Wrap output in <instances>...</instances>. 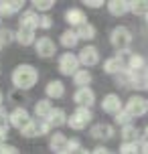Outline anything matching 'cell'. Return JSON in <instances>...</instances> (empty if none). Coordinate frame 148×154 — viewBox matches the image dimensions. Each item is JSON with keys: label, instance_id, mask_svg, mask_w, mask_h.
I'll list each match as a JSON object with an SVG mask.
<instances>
[{"label": "cell", "instance_id": "f1b7e54d", "mask_svg": "<svg viewBox=\"0 0 148 154\" xmlns=\"http://www.w3.org/2000/svg\"><path fill=\"white\" fill-rule=\"evenodd\" d=\"M130 10H132L134 14H140V12H144V14H146V12H148V2H146V0L130 2Z\"/></svg>", "mask_w": 148, "mask_h": 154}, {"label": "cell", "instance_id": "7bdbcfd3", "mask_svg": "<svg viewBox=\"0 0 148 154\" xmlns=\"http://www.w3.org/2000/svg\"><path fill=\"white\" fill-rule=\"evenodd\" d=\"M0 108H2V91H0Z\"/></svg>", "mask_w": 148, "mask_h": 154}, {"label": "cell", "instance_id": "cb8c5ba5", "mask_svg": "<svg viewBox=\"0 0 148 154\" xmlns=\"http://www.w3.org/2000/svg\"><path fill=\"white\" fill-rule=\"evenodd\" d=\"M89 81H91V73H89L87 69H79L77 73L73 75V83L79 85V87H87Z\"/></svg>", "mask_w": 148, "mask_h": 154}, {"label": "cell", "instance_id": "2e32d148", "mask_svg": "<svg viewBox=\"0 0 148 154\" xmlns=\"http://www.w3.org/2000/svg\"><path fill=\"white\" fill-rule=\"evenodd\" d=\"M65 20L73 26H81V24L85 23V14H83V10H79V8H69L67 12H65Z\"/></svg>", "mask_w": 148, "mask_h": 154}, {"label": "cell", "instance_id": "9c48e42d", "mask_svg": "<svg viewBox=\"0 0 148 154\" xmlns=\"http://www.w3.org/2000/svg\"><path fill=\"white\" fill-rule=\"evenodd\" d=\"M8 122H10V126H14V128H18V130H23L26 124H31V116H29V112L24 108H16L12 114L8 116Z\"/></svg>", "mask_w": 148, "mask_h": 154}, {"label": "cell", "instance_id": "6da1fadb", "mask_svg": "<svg viewBox=\"0 0 148 154\" xmlns=\"http://www.w3.org/2000/svg\"><path fill=\"white\" fill-rule=\"evenodd\" d=\"M39 81V71L35 69L32 65H18L14 71H12V83L18 89H31L32 85Z\"/></svg>", "mask_w": 148, "mask_h": 154}, {"label": "cell", "instance_id": "b9f144b4", "mask_svg": "<svg viewBox=\"0 0 148 154\" xmlns=\"http://www.w3.org/2000/svg\"><path fill=\"white\" fill-rule=\"evenodd\" d=\"M75 154H91V152H87V150H83V148H79V150H77Z\"/></svg>", "mask_w": 148, "mask_h": 154}, {"label": "cell", "instance_id": "5bb4252c", "mask_svg": "<svg viewBox=\"0 0 148 154\" xmlns=\"http://www.w3.org/2000/svg\"><path fill=\"white\" fill-rule=\"evenodd\" d=\"M122 69H124V61H122L120 55H118V57H109V59L103 61V71L109 73V75H116V73H120Z\"/></svg>", "mask_w": 148, "mask_h": 154}, {"label": "cell", "instance_id": "8fae6325", "mask_svg": "<svg viewBox=\"0 0 148 154\" xmlns=\"http://www.w3.org/2000/svg\"><path fill=\"white\" fill-rule=\"evenodd\" d=\"M101 109H103L106 114L116 116L118 112H122V101H120V97H118L116 93H108V95L103 97V101H101Z\"/></svg>", "mask_w": 148, "mask_h": 154}, {"label": "cell", "instance_id": "277c9868", "mask_svg": "<svg viewBox=\"0 0 148 154\" xmlns=\"http://www.w3.org/2000/svg\"><path fill=\"white\" fill-rule=\"evenodd\" d=\"M126 112L130 118H140L148 112V100L140 97V95H132L130 100L126 101Z\"/></svg>", "mask_w": 148, "mask_h": 154}, {"label": "cell", "instance_id": "7a4b0ae2", "mask_svg": "<svg viewBox=\"0 0 148 154\" xmlns=\"http://www.w3.org/2000/svg\"><path fill=\"white\" fill-rule=\"evenodd\" d=\"M109 41H112V45L116 47L118 51L128 53V47L132 45V35H130V31L126 26H116L112 31V35H109Z\"/></svg>", "mask_w": 148, "mask_h": 154}, {"label": "cell", "instance_id": "d6a6232c", "mask_svg": "<svg viewBox=\"0 0 148 154\" xmlns=\"http://www.w3.org/2000/svg\"><path fill=\"white\" fill-rule=\"evenodd\" d=\"M39 26H41V29H51V26H53V20H51V16H47V14L39 16Z\"/></svg>", "mask_w": 148, "mask_h": 154}, {"label": "cell", "instance_id": "8992f818", "mask_svg": "<svg viewBox=\"0 0 148 154\" xmlns=\"http://www.w3.org/2000/svg\"><path fill=\"white\" fill-rule=\"evenodd\" d=\"M73 101L77 103L79 108H91L95 103V93L89 87H79L75 91V95H73Z\"/></svg>", "mask_w": 148, "mask_h": 154}, {"label": "cell", "instance_id": "603a6c76", "mask_svg": "<svg viewBox=\"0 0 148 154\" xmlns=\"http://www.w3.org/2000/svg\"><path fill=\"white\" fill-rule=\"evenodd\" d=\"M138 136H140V132H138L136 126H132V124L122 126V138H124V142H136Z\"/></svg>", "mask_w": 148, "mask_h": 154}, {"label": "cell", "instance_id": "7c38bea8", "mask_svg": "<svg viewBox=\"0 0 148 154\" xmlns=\"http://www.w3.org/2000/svg\"><path fill=\"white\" fill-rule=\"evenodd\" d=\"M89 134H91V138H95V140H109L114 136V128H112L109 124H95Z\"/></svg>", "mask_w": 148, "mask_h": 154}, {"label": "cell", "instance_id": "30bf717a", "mask_svg": "<svg viewBox=\"0 0 148 154\" xmlns=\"http://www.w3.org/2000/svg\"><path fill=\"white\" fill-rule=\"evenodd\" d=\"M130 87L148 91V67H144L140 71H130Z\"/></svg>", "mask_w": 148, "mask_h": 154}, {"label": "cell", "instance_id": "e575fe53", "mask_svg": "<svg viewBox=\"0 0 148 154\" xmlns=\"http://www.w3.org/2000/svg\"><path fill=\"white\" fill-rule=\"evenodd\" d=\"M24 2H20V0H8V8H10V12L14 14V12H18L20 8H23Z\"/></svg>", "mask_w": 148, "mask_h": 154}, {"label": "cell", "instance_id": "ffe728a7", "mask_svg": "<svg viewBox=\"0 0 148 154\" xmlns=\"http://www.w3.org/2000/svg\"><path fill=\"white\" fill-rule=\"evenodd\" d=\"M45 91H47L49 97H63V95H65V85H63L59 79H55V81H49L47 83Z\"/></svg>", "mask_w": 148, "mask_h": 154}, {"label": "cell", "instance_id": "4dcf8cb0", "mask_svg": "<svg viewBox=\"0 0 148 154\" xmlns=\"http://www.w3.org/2000/svg\"><path fill=\"white\" fill-rule=\"evenodd\" d=\"M32 6L37 8V10H51L55 6V0H35Z\"/></svg>", "mask_w": 148, "mask_h": 154}, {"label": "cell", "instance_id": "9a60e30c", "mask_svg": "<svg viewBox=\"0 0 148 154\" xmlns=\"http://www.w3.org/2000/svg\"><path fill=\"white\" fill-rule=\"evenodd\" d=\"M108 10H109V14H114V16H122L130 10V2H126V0H109Z\"/></svg>", "mask_w": 148, "mask_h": 154}, {"label": "cell", "instance_id": "836d02e7", "mask_svg": "<svg viewBox=\"0 0 148 154\" xmlns=\"http://www.w3.org/2000/svg\"><path fill=\"white\" fill-rule=\"evenodd\" d=\"M65 150H67L69 154H75L79 150V140H75V138H73V140H67V148H65Z\"/></svg>", "mask_w": 148, "mask_h": 154}, {"label": "cell", "instance_id": "8d00e7d4", "mask_svg": "<svg viewBox=\"0 0 148 154\" xmlns=\"http://www.w3.org/2000/svg\"><path fill=\"white\" fill-rule=\"evenodd\" d=\"M6 122H8V114H6V109L0 108V128H6Z\"/></svg>", "mask_w": 148, "mask_h": 154}, {"label": "cell", "instance_id": "d590c367", "mask_svg": "<svg viewBox=\"0 0 148 154\" xmlns=\"http://www.w3.org/2000/svg\"><path fill=\"white\" fill-rule=\"evenodd\" d=\"M0 154H18L14 146H8V144H0Z\"/></svg>", "mask_w": 148, "mask_h": 154}, {"label": "cell", "instance_id": "83f0119b", "mask_svg": "<svg viewBox=\"0 0 148 154\" xmlns=\"http://www.w3.org/2000/svg\"><path fill=\"white\" fill-rule=\"evenodd\" d=\"M120 154H140V146L136 142H124L120 146Z\"/></svg>", "mask_w": 148, "mask_h": 154}, {"label": "cell", "instance_id": "4316f807", "mask_svg": "<svg viewBox=\"0 0 148 154\" xmlns=\"http://www.w3.org/2000/svg\"><path fill=\"white\" fill-rule=\"evenodd\" d=\"M128 71H140L144 69V59H142L140 55H130V59H128Z\"/></svg>", "mask_w": 148, "mask_h": 154}, {"label": "cell", "instance_id": "d6986e66", "mask_svg": "<svg viewBox=\"0 0 148 154\" xmlns=\"http://www.w3.org/2000/svg\"><path fill=\"white\" fill-rule=\"evenodd\" d=\"M51 112H53V106H51L49 100H39L37 103H35V114H37L39 120H47Z\"/></svg>", "mask_w": 148, "mask_h": 154}, {"label": "cell", "instance_id": "4fadbf2b", "mask_svg": "<svg viewBox=\"0 0 148 154\" xmlns=\"http://www.w3.org/2000/svg\"><path fill=\"white\" fill-rule=\"evenodd\" d=\"M20 29H29V31L39 29V14L32 12V10L23 12V16H20Z\"/></svg>", "mask_w": 148, "mask_h": 154}, {"label": "cell", "instance_id": "7402d4cb", "mask_svg": "<svg viewBox=\"0 0 148 154\" xmlns=\"http://www.w3.org/2000/svg\"><path fill=\"white\" fill-rule=\"evenodd\" d=\"M77 38H85V41H91V38H95V29L94 24L89 23H83L81 26H77Z\"/></svg>", "mask_w": 148, "mask_h": 154}, {"label": "cell", "instance_id": "e0dca14e", "mask_svg": "<svg viewBox=\"0 0 148 154\" xmlns=\"http://www.w3.org/2000/svg\"><path fill=\"white\" fill-rule=\"evenodd\" d=\"M45 122H47L51 128H53V126L57 128V126H63V124H67V116H65V112H63L61 108H57V109L53 108V112L49 114V118L45 120Z\"/></svg>", "mask_w": 148, "mask_h": 154}, {"label": "cell", "instance_id": "44dd1931", "mask_svg": "<svg viewBox=\"0 0 148 154\" xmlns=\"http://www.w3.org/2000/svg\"><path fill=\"white\" fill-rule=\"evenodd\" d=\"M16 41L20 43V45L29 47L35 43V31H29V29H18V32H16Z\"/></svg>", "mask_w": 148, "mask_h": 154}, {"label": "cell", "instance_id": "bcb514c9", "mask_svg": "<svg viewBox=\"0 0 148 154\" xmlns=\"http://www.w3.org/2000/svg\"><path fill=\"white\" fill-rule=\"evenodd\" d=\"M0 49H2V45H0Z\"/></svg>", "mask_w": 148, "mask_h": 154}, {"label": "cell", "instance_id": "484cf974", "mask_svg": "<svg viewBox=\"0 0 148 154\" xmlns=\"http://www.w3.org/2000/svg\"><path fill=\"white\" fill-rule=\"evenodd\" d=\"M20 134H23L24 138H35V136H39V122L31 120V124H26L23 130H20Z\"/></svg>", "mask_w": 148, "mask_h": 154}, {"label": "cell", "instance_id": "52a82bcc", "mask_svg": "<svg viewBox=\"0 0 148 154\" xmlns=\"http://www.w3.org/2000/svg\"><path fill=\"white\" fill-rule=\"evenodd\" d=\"M35 49H37V55L43 57V59H49V57H53L57 53V47H55V43L49 37H43L39 41H35Z\"/></svg>", "mask_w": 148, "mask_h": 154}, {"label": "cell", "instance_id": "ee69618b", "mask_svg": "<svg viewBox=\"0 0 148 154\" xmlns=\"http://www.w3.org/2000/svg\"><path fill=\"white\" fill-rule=\"evenodd\" d=\"M57 154H69V152H67V150H63V152H57Z\"/></svg>", "mask_w": 148, "mask_h": 154}, {"label": "cell", "instance_id": "1f68e13d", "mask_svg": "<svg viewBox=\"0 0 148 154\" xmlns=\"http://www.w3.org/2000/svg\"><path fill=\"white\" fill-rule=\"evenodd\" d=\"M130 120H132V118L128 116V112H126V109H122V112H118V114H116V122L122 124V126H128V124H130Z\"/></svg>", "mask_w": 148, "mask_h": 154}, {"label": "cell", "instance_id": "74e56055", "mask_svg": "<svg viewBox=\"0 0 148 154\" xmlns=\"http://www.w3.org/2000/svg\"><path fill=\"white\" fill-rule=\"evenodd\" d=\"M83 4H87L89 8H100V6H103V0H85Z\"/></svg>", "mask_w": 148, "mask_h": 154}, {"label": "cell", "instance_id": "5b68a950", "mask_svg": "<svg viewBox=\"0 0 148 154\" xmlns=\"http://www.w3.org/2000/svg\"><path fill=\"white\" fill-rule=\"evenodd\" d=\"M59 71L63 75H75L79 71V59L73 53H63L59 57Z\"/></svg>", "mask_w": 148, "mask_h": 154}, {"label": "cell", "instance_id": "ac0fdd59", "mask_svg": "<svg viewBox=\"0 0 148 154\" xmlns=\"http://www.w3.org/2000/svg\"><path fill=\"white\" fill-rule=\"evenodd\" d=\"M49 146H51V150H53L55 154L63 152V150L67 148V138L63 136L61 132H55L53 136H51V140H49Z\"/></svg>", "mask_w": 148, "mask_h": 154}, {"label": "cell", "instance_id": "60d3db41", "mask_svg": "<svg viewBox=\"0 0 148 154\" xmlns=\"http://www.w3.org/2000/svg\"><path fill=\"white\" fill-rule=\"evenodd\" d=\"M6 136H8V128H0V144H4Z\"/></svg>", "mask_w": 148, "mask_h": 154}, {"label": "cell", "instance_id": "f546056e", "mask_svg": "<svg viewBox=\"0 0 148 154\" xmlns=\"http://www.w3.org/2000/svg\"><path fill=\"white\" fill-rule=\"evenodd\" d=\"M16 38V32H12L10 29H2L0 31V45H8Z\"/></svg>", "mask_w": 148, "mask_h": 154}, {"label": "cell", "instance_id": "ba28073f", "mask_svg": "<svg viewBox=\"0 0 148 154\" xmlns=\"http://www.w3.org/2000/svg\"><path fill=\"white\" fill-rule=\"evenodd\" d=\"M79 63H83V65H87V67H94V65H97L100 63V51L95 49V47L87 45L83 47L81 51H79Z\"/></svg>", "mask_w": 148, "mask_h": 154}, {"label": "cell", "instance_id": "ab89813d", "mask_svg": "<svg viewBox=\"0 0 148 154\" xmlns=\"http://www.w3.org/2000/svg\"><path fill=\"white\" fill-rule=\"evenodd\" d=\"M91 154H114V152H112V150H108V148H103V146H100V148H95Z\"/></svg>", "mask_w": 148, "mask_h": 154}, {"label": "cell", "instance_id": "d4e9b609", "mask_svg": "<svg viewBox=\"0 0 148 154\" xmlns=\"http://www.w3.org/2000/svg\"><path fill=\"white\" fill-rule=\"evenodd\" d=\"M77 41L79 38H77V32L75 31H65L61 35V45L67 47V49H73V47L77 45Z\"/></svg>", "mask_w": 148, "mask_h": 154}, {"label": "cell", "instance_id": "3957f363", "mask_svg": "<svg viewBox=\"0 0 148 154\" xmlns=\"http://www.w3.org/2000/svg\"><path fill=\"white\" fill-rule=\"evenodd\" d=\"M91 118H94V114L89 112V108H77L75 114H71V118H67V124L73 130H83L91 122Z\"/></svg>", "mask_w": 148, "mask_h": 154}, {"label": "cell", "instance_id": "f35d334b", "mask_svg": "<svg viewBox=\"0 0 148 154\" xmlns=\"http://www.w3.org/2000/svg\"><path fill=\"white\" fill-rule=\"evenodd\" d=\"M140 152L148 154V138H146V136H144V140H142V144H140Z\"/></svg>", "mask_w": 148, "mask_h": 154}, {"label": "cell", "instance_id": "f6af8a7d", "mask_svg": "<svg viewBox=\"0 0 148 154\" xmlns=\"http://www.w3.org/2000/svg\"><path fill=\"white\" fill-rule=\"evenodd\" d=\"M146 20H148V12H146Z\"/></svg>", "mask_w": 148, "mask_h": 154}]
</instances>
